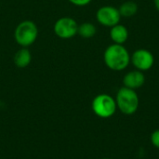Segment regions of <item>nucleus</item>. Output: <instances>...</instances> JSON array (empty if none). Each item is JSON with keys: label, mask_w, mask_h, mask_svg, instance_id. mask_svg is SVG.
Wrapping results in <instances>:
<instances>
[{"label": "nucleus", "mask_w": 159, "mask_h": 159, "mask_svg": "<svg viewBox=\"0 0 159 159\" xmlns=\"http://www.w3.org/2000/svg\"><path fill=\"white\" fill-rule=\"evenodd\" d=\"M96 19L100 24L106 27H113L119 23L121 15L118 8L113 6H103L97 10Z\"/></svg>", "instance_id": "obj_6"}, {"label": "nucleus", "mask_w": 159, "mask_h": 159, "mask_svg": "<svg viewBox=\"0 0 159 159\" xmlns=\"http://www.w3.org/2000/svg\"><path fill=\"white\" fill-rule=\"evenodd\" d=\"M145 83V75L142 71L134 70L130 71L128 74L125 75L123 78V84L124 87L131 89H137L143 86Z\"/></svg>", "instance_id": "obj_8"}, {"label": "nucleus", "mask_w": 159, "mask_h": 159, "mask_svg": "<svg viewBox=\"0 0 159 159\" xmlns=\"http://www.w3.org/2000/svg\"><path fill=\"white\" fill-rule=\"evenodd\" d=\"M97 29L95 25L91 22H83L80 25H78L77 29V34H79L82 38H91L96 34Z\"/></svg>", "instance_id": "obj_11"}, {"label": "nucleus", "mask_w": 159, "mask_h": 159, "mask_svg": "<svg viewBox=\"0 0 159 159\" xmlns=\"http://www.w3.org/2000/svg\"><path fill=\"white\" fill-rule=\"evenodd\" d=\"M103 61L109 69L119 72L129 66L130 63V55L123 45L114 43L105 49Z\"/></svg>", "instance_id": "obj_1"}, {"label": "nucleus", "mask_w": 159, "mask_h": 159, "mask_svg": "<svg viewBox=\"0 0 159 159\" xmlns=\"http://www.w3.org/2000/svg\"><path fill=\"white\" fill-rule=\"evenodd\" d=\"M13 61L18 68H26L32 61V54L28 48H20L15 53Z\"/></svg>", "instance_id": "obj_10"}, {"label": "nucleus", "mask_w": 159, "mask_h": 159, "mask_svg": "<svg viewBox=\"0 0 159 159\" xmlns=\"http://www.w3.org/2000/svg\"><path fill=\"white\" fill-rule=\"evenodd\" d=\"M91 108L98 117L106 119L112 117L116 114L117 106L114 97L106 93H102L93 99Z\"/></svg>", "instance_id": "obj_4"}, {"label": "nucleus", "mask_w": 159, "mask_h": 159, "mask_svg": "<svg viewBox=\"0 0 159 159\" xmlns=\"http://www.w3.org/2000/svg\"><path fill=\"white\" fill-rule=\"evenodd\" d=\"M117 109L126 116L135 114L139 108L140 99L134 89L122 87L118 89L116 97Z\"/></svg>", "instance_id": "obj_2"}, {"label": "nucleus", "mask_w": 159, "mask_h": 159, "mask_svg": "<svg viewBox=\"0 0 159 159\" xmlns=\"http://www.w3.org/2000/svg\"><path fill=\"white\" fill-rule=\"evenodd\" d=\"M130 61L133 66L139 71H148L155 63V57L153 53L144 48L137 49L133 52L130 57Z\"/></svg>", "instance_id": "obj_7"}, {"label": "nucleus", "mask_w": 159, "mask_h": 159, "mask_svg": "<svg viewBox=\"0 0 159 159\" xmlns=\"http://www.w3.org/2000/svg\"><path fill=\"white\" fill-rule=\"evenodd\" d=\"M110 37L115 44L123 45L129 38V31L126 26L118 23L111 27Z\"/></svg>", "instance_id": "obj_9"}, {"label": "nucleus", "mask_w": 159, "mask_h": 159, "mask_svg": "<svg viewBox=\"0 0 159 159\" xmlns=\"http://www.w3.org/2000/svg\"><path fill=\"white\" fill-rule=\"evenodd\" d=\"M121 17L130 18L138 12V5L133 1L124 2L118 8Z\"/></svg>", "instance_id": "obj_12"}, {"label": "nucleus", "mask_w": 159, "mask_h": 159, "mask_svg": "<svg viewBox=\"0 0 159 159\" xmlns=\"http://www.w3.org/2000/svg\"><path fill=\"white\" fill-rule=\"evenodd\" d=\"M38 37L37 25L30 20L20 21L14 31V39L21 48H29Z\"/></svg>", "instance_id": "obj_3"}, {"label": "nucleus", "mask_w": 159, "mask_h": 159, "mask_svg": "<svg viewBox=\"0 0 159 159\" xmlns=\"http://www.w3.org/2000/svg\"><path fill=\"white\" fill-rule=\"evenodd\" d=\"M102 159H112V158H108V157H105V158H102Z\"/></svg>", "instance_id": "obj_16"}, {"label": "nucleus", "mask_w": 159, "mask_h": 159, "mask_svg": "<svg viewBox=\"0 0 159 159\" xmlns=\"http://www.w3.org/2000/svg\"><path fill=\"white\" fill-rule=\"evenodd\" d=\"M68 1L77 7H84V6L89 5L91 2V0H68Z\"/></svg>", "instance_id": "obj_14"}, {"label": "nucleus", "mask_w": 159, "mask_h": 159, "mask_svg": "<svg viewBox=\"0 0 159 159\" xmlns=\"http://www.w3.org/2000/svg\"><path fill=\"white\" fill-rule=\"evenodd\" d=\"M151 143L153 144V146H155L156 148L159 149V129H156L150 137Z\"/></svg>", "instance_id": "obj_13"}, {"label": "nucleus", "mask_w": 159, "mask_h": 159, "mask_svg": "<svg viewBox=\"0 0 159 159\" xmlns=\"http://www.w3.org/2000/svg\"><path fill=\"white\" fill-rule=\"evenodd\" d=\"M154 3H155V7L159 11V0H154Z\"/></svg>", "instance_id": "obj_15"}, {"label": "nucleus", "mask_w": 159, "mask_h": 159, "mask_svg": "<svg viewBox=\"0 0 159 159\" xmlns=\"http://www.w3.org/2000/svg\"><path fill=\"white\" fill-rule=\"evenodd\" d=\"M78 24L71 17H61L56 20L53 26L55 34L61 39H70L77 34Z\"/></svg>", "instance_id": "obj_5"}]
</instances>
